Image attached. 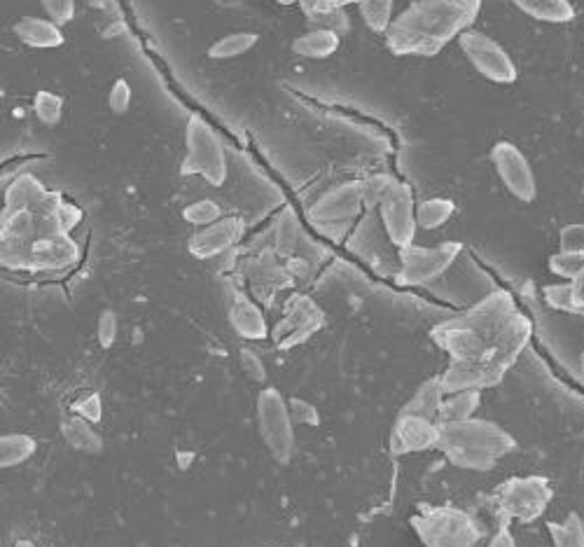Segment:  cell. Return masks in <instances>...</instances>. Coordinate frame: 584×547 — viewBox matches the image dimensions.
I'll return each mask as SVG.
<instances>
[{
	"instance_id": "cell-1",
	"label": "cell",
	"mask_w": 584,
	"mask_h": 547,
	"mask_svg": "<svg viewBox=\"0 0 584 547\" xmlns=\"http://www.w3.org/2000/svg\"><path fill=\"white\" fill-rule=\"evenodd\" d=\"M82 220L75 209L38 178L19 176L10 185L3 213V262L12 269H61L78 260L71 230Z\"/></svg>"
},
{
	"instance_id": "cell-2",
	"label": "cell",
	"mask_w": 584,
	"mask_h": 547,
	"mask_svg": "<svg viewBox=\"0 0 584 547\" xmlns=\"http://www.w3.org/2000/svg\"><path fill=\"white\" fill-rule=\"evenodd\" d=\"M479 10L482 0H416L388 26V50L395 57H435L470 31Z\"/></svg>"
},
{
	"instance_id": "cell-3",
	"label": "cell",
	"mask_w": 584,
	"mask_h": 547,
	"mask_svg": "<svg viewBox=\"0 0 584 547\" xmlns=\"http://www.w3.org/2000/svg\"><path fill=\"white\" fill-rule=\"evenodd\" d=\"M514 316V304L507 293H491L482 302H477L468 314L437 325L433 330L435 342L449 351L454 363L482 358L493 344L498 342L500 332Z\"/></svg>"
},
{
	"instance_id": "cell-4",
	"label": "cell",
	"mask_w": 584,
	"mask_h": 547,
	"mask_svg": "<svg viewBox=\"0 0 584 547\" xmlns=\"http://www.w3.org/2000/svg\"><path fill=\"white\" fill-rule=\"evenodd\" d=\"M437 447L456 468L486 473L500 456L514 452L517 442L498 424L482 419L442 421Z\"/></svg>"
},
{
	"instance_id": "cell-5",
	"label": "cell",
	"mask_w": 584,
	"mask_h": 547,
	"mask_svg": "<svg viewBox=\"0 0 584 547\" xmlns=\"http://www.w3.org/2000/svg\"><path fill=\"white\" fill-rule=\"evenodd\" d=\"M183 176H201L213 188H222L227 180V155L220 138L215 136L204 117L192 115L185 129V159L180 164Z\"/></svg>"
},
{
	"instance_id": "cell-6",
	"label": "cell",
	"mask_w": 584,
	"mask_h": 547,
	"mask_svg": "<svg viewBox=\"0 0 584 547\" xmlns=\"http://www.w3.org/2000/svg\"><path fill=\"white\" fill-rule=\"evenodd\" d=\"M416 536L426 547H477L482 531L468 512L430 508L412 517Z\"/></svg>"
},
{
	"instance_id": "cell-7",
	"label": "cell",
	"mask_w": 584,
	"mask_h": 547,
	"mask_svg": "<svg viewBox=\"0 0 584 547\" xmlns=\"http://www.w3.org/2000/svg\"><path fill=\"white\" fill-rule=\"evenodd\" d=\"M257 424L271 456L278 463H288L295 449V431H292L288 403L276 389H264L257 396Z\"/></svg>"
},
{
	"instance_id": "cell-8",
	"label": "cell",
	"mask_w": 584,
	"mask_h": 547,
	"mask_svg": "<svg viewBox=\"0 0 584 547\" xmlns=\"http://www.w3.org/2000/svg\"><path fill=\"white\" fill-rule=\"evenodd\" d=\"M461 244H442L435 248L407 246L400 251V286H428L449 272L461 255Z\"/></svg>"
},
{
	"instance_id": "cell-9",
	"label": "cell",
	"mask_w": 584,
	"mask_h": 547,
	"mask_svg": "<svg viewBox=\"0 0 584 547\" xmlns=\"http://www.w3.org/2000/svg\"><path fill=\"white\" fill-rule=\"evenodd\" d=\"M458 45L482 78L498 85H512L517 80L519 73L512 57L493 38L479 31H465L458 36Z\"/></svg>"
},
{
	"instance_id": "cell-10",
	"label": "cell",
	"mask_w": 584,
	"mask_h": 547,
	"mask_svg": "<svg viewBox=\"0 0 584 547\" xmlns=\"http://www.w3.org/2000/svg\"><path fill=\"white\" fill-rule=\"evenodd\" d=\"M552 501V489L549 482L540 475L531 477H512L498 491L500 510L510 519L519 522H533L538 519Z\"/></svg>"
},
{
	"instance_id": "cell-11",
	"label": "cell",
	"mask_w": 584,
	"mask_h": 547,
	"mask_svg": "<svg viewBox=\"0 0 584 547\" xmlns=\"http://www.w3.org/2000/svg\"><path fill=\"white\" fill-rule=\"evenodd\" d=\"M491 162L496 166L498 178L503 180L505 190L519 202L531 204L538 197V183H535L533 166L517 145L510 141H500L493 145Z\"/></svg>"
},
{
	"instance_id": "cell-12",
	"label": "cell",
	"mask_w": 584,
	"mask_h": 547,
	"mask_svg": "<svg viewBox=\"0 0 584 547\" xmlns=\"http://www.w3.org/2000/svg\"><path fill=\"white\" fill-rule=\"evenodd\" d=\"M381 213V223H384V230L391 239L393 246L402 248L414 244V234H416V206H414V195L412 188L407 183H395L393 190L388 192L384 202L379 206Z\"/></svg>"
},
{
	"instance_id": "cell-13",
	"label": "cell",
	"mask_w": 584,
	"mask_h": 547,
	"mask_svg": "<svg viewBox=\"0 0 584 547\" xmlns=\"http://www.w3.org/2000/svg\"><path fill=\"white\" fill-rule=\"evenodd\" d=\"M363 209H365V204H363V195H360V183H344L325 192V195L311 206L309 218H311V223L318 227L339 225V223H351L353 218L360 216V211Z\"/></svg>"
},
{
	"instance_id": "cell-14",
	"label": "cell",
	"mask_w": 584,
	"mask_h": 547,
	"mask_svg": "<svg viewBox=\"0 0 584 547\" xmlns=\"http://www.w3.org/2000/svg\"><path fill=\"white\" fill-rule=\"evenodd\" d=\"M323 323H325L323 311L318 309L309 297L297 295L295 300L290 302L288 314H285L283 323L278 325V330H276V335L283 330H285V335L278 337L276 342L281 349H290V346L302 344L304 339H309Z\"/></svg>"
},
{
	"instance_id": "cell-15",
	"label": "cell",
	"mask_w": 584,
	"mask_h": 547,
	"mask_svg": "<svg viewBox=\"0 0 584 547\" xmlns=\"http://www.w3.org/2000/svg\"><path fill=\"white\" fill-rule=\"evenodd\" d=\"M437 438H440V426H437L435 421L402 412L398 421H395V428L391 435V449H393V454H398V456L426 452V449L437 447Z\"/></svg>"
},
{
	"instance_id": "cell-16",
	"label": "cell",
	"mask_w": 584,
	"mask_h": 547,
	"mask_svg": "<svg viewBox=\"0 0 584 547\" xmlns=\"http://www.w3.org/2000/svg\"><path fill=\"white\" fill-rule=\"evenodd\" d=\"M243 234L241 218H220L218 223L201 227L190 239V253L199 260L215 258V255L225 253L229 246H234Z\"/></svg>"
},
{
	"instance_id": "cell-17",
	"label": "cell",
	"mask_w": 584,
	"mask_h": 547,
	"mask_svg": "<svg viewBox=\"0 0 584 547\" xmlns=\"http://www.w3.org/2000/svg\"><path fill=\"white\" fill-rule=\"evenodd\" d=\"M15 36L22 40L26 47L33 50H54V47L64 45V33L61 26L52 19L40 17H24L15 24Z\"/></svg>"
},
{
	"instance_id": "cell-18",
	"label": "cell",
	"mask_w": 584,
	"mask_h": 547,
	"mask_svg": "<svg viewBox=\"0 0 584 547\" xmlns=\"http://www.w3.org/2000/svg\"><path fill=\"white\" fill-rule=\"evenodd\" d=\"M229 323L243 339H264L267 337V321H264L260 307L246 295H236L229 307Z\"/></svg>"
},
{
	"instance_id": "cell-19",
	"label": "cell",
	"mask_w": 584,
	"mask_h": 547,
	"mask_svg": "<svg viewBox=\"0 0 584 547\" xmlns=\"http://www.w3.org/2000/svg\"><path fill=\"white\" fill-rule=\"evenodd\" d=\"M61 433H64L68 445H71L73 449H78V452H82V454L96 456V454L103 452L101 435L94 431L92 421L82 419L80 414L68 417L64 424H61Z\"/></svg>"
},
{
	"instance_id": "cell-20",
	"label": "cell",
	"mask_w": 584,
	"mask_h": 547,
	"mask_svg": "<svg viewBox=\"0 0 584 547\" xmlns=\"http://www.w3.org/2000/svg\"><path fill=\"white\" fill-rule=\"evenodd\" d=\"M524 15L547 24H566L575 19V8L570 0H512Z\"/></svg>"
},
{
	"instance_id": "cell-21",
	"label": "cell",
	"mask_w": 584,
	"mask_h": 547,
	"mask_svg": "<svg viewBox=\"0 0 584 547\" xmlns=\"http://www.w3.org/2000/svg\"><path fill=\"white\" fill-rule=\"evenodd\" d=\"M339 33L332 29H316L304 36L295 38L292 43V52L302 59H328L339 50Z\"/></svg>"
},
{
	"instance_id": "cell-22",
	"label": "cell",
	"mask_w": 584,
	"mask_h": 547,
	"mask_svg": "<svg viewBox=\"0 0 584 547\" xmlns=\"http://www.w3.org/2000/svg\"><path fill=\"white\" fill-rule=\"evenodd\" d=\"M444 396H447V391H444L442 379H428V382L416 391V396L409 400L402 412L435 421L437 417H440V407H442Z\"/></svg>"
},
{
	"instance_id": "cell-23",
	"label": "cell",
	"mask_w": 584,
	"mask_h": 547,
	"mask_svg": "<svg viewBox=\"0 0 584 547\" xmlns=\"http://www.w3.org/2000/svg\"><path fill=\"white\" fill-rule=\"evenodd\" d=\"M38 442L31 435L24 433H10L3 435L0 440V466L3 468H15L19 463L29 461L36 454Z\"/></svg>"
},
{
	"instance_id": "cell-24",
	"label": "cell",
	"mask_w": 584,
	"mask_h": 547,
	"mask_svg": "<svg viewBox=\"0 0 584 547\" xmlns=\"http://www.w3.org/2000/svg\"><path fill=\"white\" fill-rule=\"evenodd\" d=\"M479 403H482V396H479L477 389L454 391L449 398L442 400L440 419L442 421L472 419V414L479 410Z\"/></svg>"
},
{
	"instance_id": "cell-25",
	"label": "cell",
	"mask_w": 584,
	"mask_h": 547,
	"mask_svg": "<svg viewBox=\"0 0 584 547\" xmlns=\"http://www.w3.org/2000/svg\"><path fill=\"white\" fill-rule=\"evenodd\" d=\"M260 36L253 31H236L229 33V36H222L218 43H213L208 47V57L211 59H239L243 54L253 50L257 45Z\"/></svg>"
},
{
	"instance_id": "cell-26",
	"label": "cell",
	"mask_w": 584,
	"mask_h": 547,
	"mask_svg": "<svg viewBox=\"0 0 584 547\" xmlns=\"http://www.w3.org/2000/svg\"><path fill=\"white\" fill-rule=\"evenodd\" d=\"M454 211L456 204L451 202V199L444 197L426 199V202H421L419 209H416V225H419L421 230H437V227H442L451 216H454Z\"/></svg>"
},
{
	"instance_id": "cell-27",
	"label": "cell",
	"mask_w": 584,
	"mask_h": 547,
	"mask_svg": "<svg viewBox=\"0 0 584 547\" xmlns=\"http://www.w3.org/2000/svg\"><path fill=\"white\" fill-rule=\"evenodd\" d=\"M554 547H584V522L577 512L563 519V522H549Z\"/></svg>"
},
{
	"instance_id": "cell-28",
	"label": "cell",
	"mask_w": 584,
	"mask_h": 547,
	"mask_svg": "<svg viewBox=\"0 0 584 547\" xmlns=\"http://www.w3.org/2000/svg\"><path fill=\"white\" fill-rule=\"evenodd\" d=\"M360 17L367 29L374 33H386L393 22V0H358Z\"/></svg>"
},
{
	"instance_id": "cell-29",
	"label": "cell",
	"mask_w": 584,
	"mask_h": 547,
	"mask_svg": "<svg viewBox=\"0 0 584 547\" xmlns=\"http://www.w3.org/2000/svg\"><path fill=\"white\" fill-rule=\"evenodd\" d=\"M33 110H36L38 122L54 127L64 115V99L54 92H38L36 99H33Z\"/></svg>"
},
{
	"instance_id": "cell-30",
	"label": "cell",
	"mask_w": 584,
	"mask_h": 547,
	"mask_svg": "<svg viewBox=\"0 0 584 547\" xmlns=\"http://www.w3.org/2000/svg\"><path fill=\"white\" fill-rule=\"evenodd\" d=\"M183 218L194 227H208L222 218V209L213 199H199L183 209Z\"/></svg>"
},
{
	"instance_id": "cell-31",
	"label": "cell",
	"mask_w": 584,
	"mask_h": 547,
	"mask_svg": "<svg viewBox=\"0 0 584 547\" xmlns=\"http://www.w3.org/2000/svg\"><path fill=\"white\" fill-rule=\"evenodd\" d=\"M398 183L393 176H370L367 180H363L360 183V195H363V204L367 206V209H374V206H381V202H384L388 192L393 190V185Z\"/></svg>"
},
{
	"instance_id": "cell-32",
	"label": "cell",
	"mask_w": 584,
	"mask_h": 547,
	"mask_svg": "<svg viewBox=\"0 0 584 547\" xmlns=\"http://www.w3.org/2000/svg\"><path fill=\"white\" fill-rule=\"evenodd\" d=\"M297 241H300V223H297L295 213L285 211L276 225V246L278 253L290 255L295 251Z\"/></svg>"
},
{
	"instance_id": "cell-33",
	"label": "cell",
	"mask_w": 584,
	"mask_h": 547,
	"mask_svg": "<svg viewBox=\"0 0 584 547\" xmlns=\"http://www.w3.org/2000/svg\"><path fill=\"white\" fill-rule=\"evenodd\" d=\"M584 267V255L582 253H568V251H559L549 258V269L552 274L561 276V279L573 281L577 274L582 272Z\"/></svg>"
},
{
	"instance_id": "cell-34",
	"label": "cell",
	"mask_w": 584,
	"mask_h": 547,
	"mask_svg": "<svg viewBox=\"0 0 584 547\" xmlns=\"http://www.w3.org/2000/svg\"><path fill=\"white\" fill-rule=\"evenodd\" d=\"M545 300L549 307L559 309V311H570L575 314V302H573V288L568 283H556V286L545 288Z\"/></svg>"
},
{
	"instance_id": "cell-35",
	"label": "cell",
	"mask_w": 584,
	"mask_h": 547,
	"mask_svg": "<svg viewBox=\"0 0 584 547\" xmlns=\"http://www.w3.org/2000/svg\"><path fill=\"white\" fill-rule=\"evenodd\" d=\"M108 106L115 115H124L131 106V85L124 78L115 80L108 94Z\"/></svg>"
},
{
	"instance_id": "cell-36",
	"label": "cell",
	"mask_w": 584,
	"mask_h": 547,
	"mask_svg": "<svg viewBox=\"0 0 584 547\" xmlns=\"http://www.w3.org/2000/svg\"><path fill=\"white\" fill-rule=\"evenodd\" d=\"M117 330H120V325H117L115 311L106 309L99 316V325H96V337H99V344L103 346V349H110V346L115 344Z\"/></svg>"
},
{
	"instance_id": "cell-37",
	"label": "cell",
	"mask_w": 584,
	"mask_h": 547,
	"mask_svg": "<svg viewBox=\"0 0 584 547\" xmlns=\"http://www.w3.org/2000/svg\"><path fill=\"white\" fill-rule=\"evenodd\" d=\"M288 410L292 421H300L304 426H318L321 424V417H318V410L307 400L302 398H290L288 400Z\"/></svg>"
},
{
	"instance_id": "cell-38",
	"label": "cell",
	"mask_w": 584,
	"mask_h": 547,
	"mask_svg": "<svg viewBox=\"0 0 584 547\" xmlns=\"http://www.w3.org/2000/svg\"><path fill=\"white\" fill-rule=\"evenodd\" d=\"M43 10L47 12V17L52 22H57L59 26L68 24L75 15V0H40Z\"/></svg>"
},
{
	"instance_id": "cell-39",
	"label": "cell",
	"mask_w": 584,
	"mask_h": 547,
	"mask_svg": "<svg viewBox=\"0 0 584 547\" xmlns=\"http://www.w3.org/2000/svg\"><path fill=\"white\" fill-rule=\"evenodd\" d=\"M561 251L568 253H582L584 255V223L566 225L559 234Z\"/></svg>"
},
{
	"instance_id": "cell-40",
	"label": "cell",
	"mask_w": 584,
	"mask_h": 547,
	"mask_svg": "<svg viewBox=\"0 0 584 547\" xmlns=\"http://www.w3.org/2000/svg\"><path fill=\"white\" fill-rule=\"evenodd\" d=\"M239 358H241V368L243 372H246L248 379H253V382H264V379H267V368H264L262 358L257 356L255 351L241 349Z\"/></svg>"
},
{
	"instance_id": "cell-41",
	"label": "cell",
	"mask_w": 584,
	"mask_h": 547,
	"mask_svg": "<svg viewBox=\"0 0 584 547\" xmlns=\"http://www.w3.org/2000/svg\"><path fill=\"white\" fill-rule=\"evenodd\" d=\"M73 412L80 414L82 419L92 421V424H99L101 417H103V405H101V398L92 393V396H85L80 400H75L73 403Z\"/></svg>"
},
{
	"instance_id": "cell-42",
	"label": "cell",
	"mask_w": 584,
	"mask_h": 547,
	"mask_svg": "<svg viewBox=\"0 0 584 547\" xmlns=\"http://www.w3.org/2000/svg\"><path fill=\"white\" fill-rule=\"evenodd\" d=\"M570 288H573L575 314H584V267H582V272L570 281Z\"/></svg>"
},
{
	"instance_id": "cell-43",
	"label": "cell",
	"mask_w": 584,
	"mask_h": 547,
	"mask_svg": "<svg viewBox=\"0 0 584 547\" xmlns=\"http://www.w3.org/2000/svg\"><path fill=\"white\" fill-rule=\"evenodd\" d=\"M489 547H517V543H514L512 531L505 529V526H500V529L493 533Z\"/></svg>"
},
{
	"instance_id": "cell-44",
	"label": "cell",
	"mask_w": 584,
	"mask_h": 547,
	"mask_svg": "<svg viewBox=\"0 0 584 547\" xmlns=\"http://www.w3.org/2000/svg\"><path fill=\"white\" fill-rule=\"evenodd\" d=\"M176 459H178V468L187 470V466H190V463L194 461V454L192 452H178Z\"/></svg>"
},
{
	"instance_id": "cell-45",
	"label": "cell",
	"mask_w": 584,
	"mask_h": 547,
	"mask_svg": "<svg viewBox=\"0 0 584 547\" xmlns=\"http://www.w3.org/2000/svg\"><path fill=\"white\" fill-rule=\"evenodd\" d=\"M325 3H328L330 8H335V10H344L346 5H351V3H358V0H325Z\"/></svg>"
},
{
	"instance_id": "cell-46",
	"label": "cell",
	"mask_w": 584,
	"mask_h": 547,
	"mask_svg": "<svg viewBox=\"0 0 584 547\" xmlns=\"http://www.w3.org/2000/svg\"><path fill=\"white\" fill-rule=\"evenodd\" d=\"M15 547H38V545L33 543V540H17Z\"/></svg>"
},
{
	"instance_id": "cell-47",
	"label": "cell",
	"mask_w": 584,
	"mask_h": 547,
	"mask_svg": "<svg viewBox=\"0 0 584 547\" xmlns=\"http://www.w3.org/2000/svg\"><path fill=\"white\" fill-rule=\"evenodd\" d=\"M276 3H281V5H295V3H300V0H276Z\"/></svg>"
}]
</instances>
